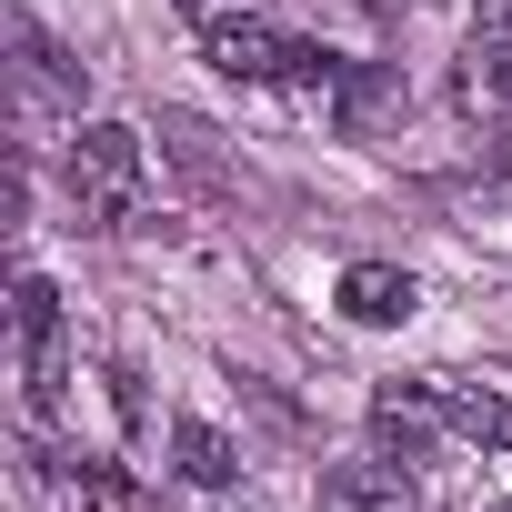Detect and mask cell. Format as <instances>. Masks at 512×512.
I'll use <instances>...</instances> for the list:
<instances>
[{"mask_svg": "<svg viewBox=\"0 0 512 512\" xmlns=\"http://www.w3.org/2000/svg\"><path fill=\"white\" fill-rule=\"evenodd\" d=\"M61 181H71L81 221H91V231H111V221H131V211H141L151 151H141V131H131V121H81V131H71V151H61Z\"/></svg>", "mask_w": 512, "mask_h": 512, "instance_id": "cell-1", "label": "cell"}, {"mask_svg": "<svg viewBox=\"0 0 512 512\" xmlns=\"http://www.w3.org/2000/svg\"><path fill=\"white\" fill-rule=\"evenodd\" d=\"M201 51H211L221 81H292V91H332V81H342L332 51H312V41H292V31H272V21H211Z\"/></svg>", "mask_w": 512, "mask_h": 512, "instance_id": "cell-2", "label": "cell"}, {"mask_svg": "<svg viewBox=\"0 0 512 512\" xmlns=\"http://www.w3.org/2000/svg\"><path fill=\"white\" fill-rule=\"evenodd\" d=\"M11 342H21V402H31V422H61L71 352H61V292L41 272H21V292H11Z\"/></svg>", "mask_w": 512, "mask_h": 512, "instance_id": "cell-3", "label": "cell"}, {"mask_svg": "<svg viewBox=\"0 0 512 512\" xmlns=\"http://www.w3.org/2000/svg\"><path fill=\"white\" fill-rule=\"evenodd\" d=\"M432 432H452L442 382H382V392H372V442H382V462H422Z\"/></svg>", "mask_w": 512, "mask_h": 512, "instance_id": "cell-4", "label": "cell"}, {"mask_svg": "<svg viewBox=\"0 0 512 512\" xmlns=\"http://www.w3.org/2000/svg\"><path fill=\"white\" fill-rule=\"evenodd\" d=\"M462 101H512V0H482L462 31Z\"/></svg>", "mask_w": 512, "mask_h": 512, "instance_id": "cell-5", "label": "cell"}, {"mask_svg": "<svg viewBox=\"0 0 512 512\" xmlns=\"http://www.w3.org/2000/svg\"><path fill=\"white\" fill-rule=\"evenodd\" d=\"M0 31H11V51H21V91H31V101H81V91H91V71H81V61H71L31 11H11Z\"/></svg>", "mask_w": 512, "mask_h": 512, "instance_id": "cell-6", "label": "cell"}, {"mask_svg": "<svg viewBox=\"0 0 512 512\" xmlns=\"http://www.w3.org/2000/svg\"><path fill=\"white\" fill-rule=\"evenodd\" d=\"M322 512H422V502H412L402 462H342V472H322Z\"/></svg>", "mask_w": 512, "mask_h": 512, "instance_id": "cell-7", "label": "cell"}, {"mask_svg": "<svg viewBox=\"0 0 512 512\" xmlns=\"http://www.w3.org/2000/svg\"><path fill=\"white\" fill-rule=\"evenodd\" d=\"M412 302H422V282L392 272V262H352V272H342V312L372 322V332H382V322H412Z\"/></svg>", "mask_w": 512, "mask_h": 512, "instance_id": "cell-8", "label": "cell"}, {"mask_svg": "<svg viewBox=\"0 0 512 512\" xmlns=\"http://www.w3.org/2000/svg\"><path fill=\"white\" fill-rule=\"evenodd\" d=\"M161 151L181 161V181H191V191H231V161L211 151V121H191V111H161Z\"/></svg>", "mask_w": 512, "mask_h": 512, "instance_id": "cell-9", "label": "cell"}, {"mask_svg": "<svg viewBox=\"0 0 512 512\" xmlns=\"http://www.w3.org/2000/svg\"><path fill=\"white\" fill-rule=\"evenodd\" d=\"M171 462H181L191 482H211V492H221V482L241 472V442H231L221 422H171Z\"/></svg>", "mask_w": 512, "mask_h": 512, "instance_id": "cell-10", "label": "cell"}, {"mask_svg": "<svg viewBox=\"0 0 512 512\" xmlns=\"http://www.w3.org/2000/svg\"><path fill=\"white\" fill-rule=\"evenodd\" d=\"M442 412H452V432H462V442L512 452V392H442Z\"/></svg>", "mask_w": 512, "mask_h": 512, "instance_id": "cell-11", "label": "cell"}, {"mask_svg": "<svg viewBox=\"0 0 512 512\" xmlns=\"http://www.w3.org/2000/svg\"><path fill=\"white\" fill-rule=\"evenodd\" d=\"M61 482V502H81V512H141V492L121 482V472H101V462H81V472H51Z\"/></svg>", "mask_w": 512, "mask_h": 512, "instance_id": "cell-12", "label": "cell"}, {"mask_svg": "<svg viewBox=\"0 0 512 512\" xmlns=\"http://www.w3.org/2000/svg\"><path fill=\"white\" fill-rule=\"evenodd\" d=\"M221 512H251V502H221Z\"/></svg>", "mask_w": 512, "mask_h": 512, "instance_id": "cell-13", "label": "cell"}, {"mask_svg": "<svg viewBox=\"0 0 512 512\" xmlns=\"http://www.w3.org/2000/svg\"><path fill=\"white\" fill-rule=\"evenodd\" d=\"M181 11H201V0H181Z\"/></svg>", "mask_w": 512, "mask_h": 512, "instance_id": "cell-14", "label": "cell"}, {"mask_svg": "<svg viewBox=\"0 0 512 512\" xmlns=\"http://www.w3.org/2000/svg\"><path fill=\"white\" fill-rule=\"evenodd\" d=\"M372 11H382V0H372Z\"/></svg>", "mask_w": 512, "mask_h": 512, "instance_id": "cell-15", "label": "cell"}, {"mask_svg": "<svg viewBox=\"0 0 512 512\" xmlns=\"http://www.w3.org/2000/svg\"><path fill=\"white\" fill-rule=\"evenodd\" d=\"M502 512H512V502H502Z\"/></svg>", "mask_w": 512, "mask_h": 512, "instance_id": "cell-16", "label": "cell"}]
</instances>
